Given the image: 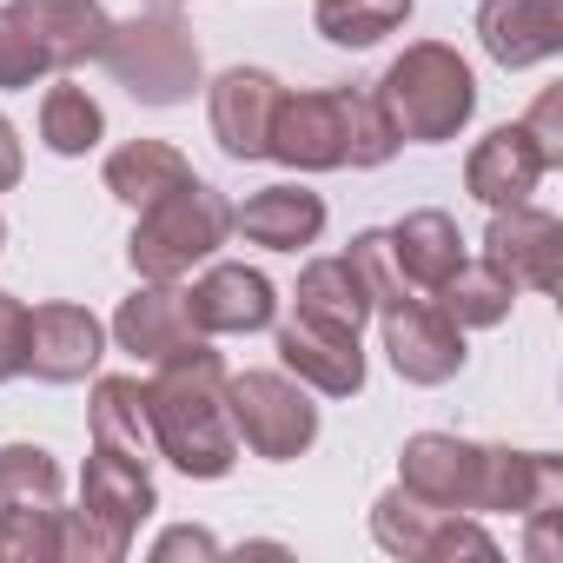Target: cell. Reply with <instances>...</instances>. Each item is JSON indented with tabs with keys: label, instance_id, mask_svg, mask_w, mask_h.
Returning <instances> with one entry per match:
<instances>
[{
	"label": "cell",
	"instance_id": "29",
	"mask_svg": "<svg viewBox=\"0 0 563 563\" xmlns=\"http://www.w3.org/2000/svg\"><path fill=\"white\" fill-rule=\"evenodd\" d=\"M352 265L365 272V286H372V312L411 292L405 272H398V258H391V239H385V232H358V239H352Z\"/></svg>",
	"mask_w": 563,
	"mask_h": 563
},
{
	"label": "cell",
	"instance_id": "3",
	"mask_svg": "<svg viewBox=\"0 0 563 563\" xmlns=\"http://www.w3.org/2000/svg\"><path fill=\"white\" fill-rule=\"evenodd\" d=\"M391 153H398V133L378 93H358V87L278 93L265 159H286L299 173H332V166H385Z\"/></svg>",
	"mask_w": 563,
	"mask_h": 563
},
{
	"label": "cell",
	"instance_id": "26",
	"mask_svg": "<svg viewBox=\"0 0 563 563\" xmlns=\"http://www.w3.org/2000/svg\"><path fill=\"white\" fill-rule=\"evenodd\" d=\"M510 306H517V286H510L504 272H490V265H471V258L438 286V312H444L457 332H471V325H504Z\"/></svg>",
	"mask_w": 563,
	"mask_h": 563
},
{
	"label": "cell",
	"instance_id": "18",
	"mask_svg": "<svg viewBox=\"0 0 563 563\" xmlns=\"http://www.w3.org/2000/svg\"><path fill=\"white\" fill-rule=\"evenodd\" d=\"M113 339H120V352H133L140 365H159V358L186 352V345L199 339V325H192V312H186V292H173L166 278H146V286L113 312Z\"/></svg>",
	"mask_w": 563,
	"mask_h": 563
},
{
	"label": "cell",
	"instance_id": "15",
	"mask_svg": "<svg viewBox=\"0 0 563 563\" xmlns=\"http://www.w3.org/2000/svg\"><path fill=\"white\" fill-rule=\"evenodd\" d=\"M272 113H278V80L272 74L232 67V74L212 80V140L225 146V159H265Z\"/></svg>",
	"mask_w": 563,
	"mask_h": 563
},
{
	"label": "cell",
	"instance_id": "1",
	"mask_svg": "<svg viewBox=\"0 0 563 563\" xmlns=\"http://www.w3.org/2000/svg\"><path fill=\"white\" fill-rule=\"evenodd\" d=\"M398 484L424 504L451 510H556L563 504V464L550 451H504V444H471L444 431H418L398 451Z\"/></svg>",
	"mask_w": 563,
	"mask_h": 563
},
{
	"label": "cell",
	"instance_id": "34",
	"mask_svg": "<svg viewBox=\"0 0 563 563\" xmlns=\"http://www.w3.org/2000/svg\"><path fill=\"white\" fill-rule=\"evenodd\" d=\"M21 186V140H14V126L0 120V192H14Z\"/></svg>",
	"mask_w": 563,
	"mask_h": 563
},
{
	"label": "cell",
	"instance_id": "14",
	"mask_svg": "<svg viewBox=\"0 0 563 563\" xmlns=\"http://www.w3.org/2000/svg\"><path fill=\"white\" fill-rule=\"evenodd\" d=\"M477 41L497 67H537L563 54V0H484Z\"/></svg>",
	"mask_w": 563,
	"mask_h": 563
},
{
	"label": "cell",
	"instance_id": "35",
	"mask_svg": "<svg viewBox=\"0 0 563 563\" xmlns=\"http://www.w3.org/2000/svg\"><path fill=\"white\" fill-rule=\"evenodd\" d=\"M0 245H8V219H0Z\"/></svg>",
	"mask_w": 563,
	"mask_h": 563
},
{
	"label": "cell",
	"instance_id": "4",
	"mask_svg": "<svg viewBox=\"0 0 563 563\" xmlns=\"http://www.w3.org/2000/svg\"><path fill=\"white\" fill-rule=\"evenodd\" d=\"M146 510H153L146 464L93 444L87 477H80V510H60L54 556H67V563H120L133 550L140 523H146Z\"/></svg>",
	"mask_w": 563,
	"mask_h": 563
},
{
	"label": "cell",
	"instance_id": "12",
	"mask_svg": "<svg viewBox=\"0 0 563 563\" xmlns=\"http://www.w3.org/2000/svg\"><path fill=\"white\" fill-rule=\"evenodd\" d=\"M378 319H385V352H391V365H398V378H411V385H444V378H457L464 372V332L431 306V299H391V306H378Z\"/></svg>",
	"mask_w": 563,
	"mask_h": 563
},
{
	"label": "cell",
	"instance_id": "9",
	"mask_svg": "<svg viewBox=\"0 0 563 563\" xmlns=\"http://www.w3.org/2000/svg\"><path fill=\"white\" fill-rule=\"evenodd\" d=\"M372 537H378V550H391V556H405V563H451V556L490 563V556H497L490 530L471 523V510L424 504V497H411L405 484L372 504Z\"/></svg>",
	"mask_w": 563,
	"mask_h": 563
},
{
	"label": "cell",
	"instance_id": "31",
	"mask_svg": "<svg viewBox=\"0 0 563 563\" xmlns=\"http://www.w3.org/2000/svg\"><path fill=\"white\" fill-rule=\"evenodd\" d=\"M21 352H27V306L14 292H0V385L21 372Z\"/></svg>",
	"mask_w": 563,
	"mask_h": 563
},
{
	"label": "cell",
	"instance_id": "24",
	"mask_svg": "<svg viewBox=\"0 0 563 563\" xmlns=\"http://www.w3.org/2000/svg\"><path fill=\"white\" fill-rule=\"evenodd\" d=\"M93 444L100 451H120L133 464H146L159 444H153V411H146V385L140 378H100L93 385Z\"/></svg>",
	"mask_w": 563,
	"mask_h": 563
},
{
	"label": "cell",
	"instance_id": "28",
	"mask_svg": "<svg viewBox=\"0 0 563 563\" xmlns=\"http://www.w3.org/2000/svg\"><path fill=\"white\" fill-rule=\"evenodd\" d=\"M100 133H107V113L87 100V87H47V100H41V140L60 153V159H80V153H93L100 146Z\"/></svg>",
	"mask_w": 563,
	"mask_h": 563
},
{
	"label": "cell",
	"instance_id": "22",
	"mask_svg": "<svg viewBox=\"0 0 563 563\" xmlns=\"http://www.w3.org/2000/svg\"><path fill=\"white\" fill-rule=\"evenodd\" d=\"M232 232H245L252 245H272V252H299L325 232V199L306 186H265L232 212Z\"/></svg>",
	"mask_w": 563,
	"mask_h": 563
},
{
	"label": "cell",
	"instance_id": "2",
	"mask_svg": "<svg viewBox=\"0 0 563 563\" xmlns=\"http://www.w3.org/2000/svg\"><path fill=\"white\" fill-rule=\"evenodd\" d=\"M146 411H153V444H159V457H173V471H186V477L232 471L239 431L225 411V365L206 339L159 358V372L146 385Z\"/></svg>",
	"mask_w": 563,
	"mask_h": 563
},
{
	"label": "cell",
	"instance_id": "17",
	"mask_svg": "<svg viewBox=\"0 0 563 563\" xmlns=\"http://www.w3.org/2000/svg\"><path fill=\"white\" fill-rule=\"evenodd\" d=\"M8 14L27 27V41L41 47L47 67H80V60H93V54L107 47V34H113V21H107L100 0H14Z\"/></svg>",
	"mask_w": 563,
	"mask_h": 563
},
{
	"label": "cell",
	"instance_id": "11",
	"mask_svg": "<svg viewBox=\"0 0 563 563\" xmlns=\"http://www.w3.org/2000/svg\"><path fill=\"white\" fill-rule=\"evenodd\" d=\"M484 265L504 272L517 292H556L563 278V225L550 212L523 206H497L490 232H484Z\"/></svg>",
	"mask_w": 563,
	"mask_h": 563
},
{
	"label": "cell",
	"instance_id": "16",
	"mask_svg": "<svg viewBox=\"0 0 563 563\" xmlns=\"http://www.w3.org/2000/svg\"><path fill=\"white\" fill-rule=\"evenodd\" d=\"M543 173H550V159H543V146L517 120V126H497L490 140H477V153L464 159V192L497 212V206H523Z\"/></svg>",
	"mask_w": 563,
	"mask_h": 563
},
{
	"label": "cell",
	"instance_id": "5",
	"mask_svg": "<svg viewBox=\"0 0 563 563\" xmlns=\"http://www.w3.org/2000/svg\"><path fill=\"white\" fill-rule=\"evenodd\" d=\"M378 107H385V120H391L398 140L438 146V140H457V126L471 120V107H477V80H471V67H464L451 47L418 41V47H405V54L385 67V80H378Z\"/></svg>",
	"mask_w": 563,
	"mask_h": 563
},
{
	"label": "cell",
	"instance_id": "7",
	"mask_svg": "<svg viewBox=\"0 0 563 563\" xmlns=\"http://www.w3.org/2000/svg\"><path fill=\"white\" fill-rule=\"evenodd\" d=\"M100 60H107V74H113L140 107H179V100H192V87H199V47H192V34L179 27L173 8H146V14L120 21V27L107 34Z\"/></svg>",
	"mask_w": 563,
	"mask_h": 563
},
{
	"label": "cell",
	"instance_id": "30",
	"mask_svg": "<svg viewBox=\"0 0 563 563\" xmlns=\"http://www.w3.org/2000/svg\"><path fill=\"white\" fill-rule=\"evenodd\" d=\"M47 74V60H41V47L27 41V27L0 8V87H34Z\"/></svg>",
	"mask_w": 563,
	"mask_h": 563
},
{
	"label": "cell",
	"instance_id": "21",
	"mask_svg": "<svg viewBox=\"0 0 563 563\" xmlns=\"http://www.w3.org/2000/svg\"><path fill=\"white\" fill-rule=\"evenodd\" d=\"M278 358H286V372H299V385H312L325 398L365 391V352H358V339H339V332H319V325L292 319L286 332H278Z\"/></svg>",
	"mask_w": 563,
	"mask_h": 563
},
{
	"label": "cell",
	"instance_id": "32",
	"mask_svg": "<svg viewBox=\"0 0 563 563\" xmlns=\"http://www.w3.org/2000/svg\"><path fill=\"white\" fill-rule=\"evenodd\" d=\"M523 133L543 146V159H550V166H563V93H543V100L530 107Z\"/></svg>",
	"mask_w": 563,
	"mask_h": 563
},
{
	"label": "cell",
	"instance_id": "23",
	"mask_svg": "<svg viewBox=\"0 0 563 563\" xmlns=\"http://www.w3.org/2000/svg\"><path fill=\"white\" fill-rule=\"evenodd\" d=\"M385 239H391V258L405 272V286H418V292H438L444 278L464 265V232H457L451 212H411Z\"/></svg>",
	"mask_w": 563,
	"mask_h": 563
},
{
	"label": "cell",
	"instance_id": "33",
	"mask_svg": "<svg viewBox=\"0 0 563 563\" xmlns=\"http://www.w3.org/2000/svg\"><path fill=\"white\" fill-rule=\"evenodd\" d=\"M186 550H192V556H219V543H212L206 530H173V537H159L153 556H186Z\"/></svg>",
	"mask_w": 563,
	"mask_h": 563
},
{
	"label": "cell",
	"instance_id": "27",
	"mask_svg": "<svg viewBox=\"0 0 563 563\" xmlns=\"http://www.w3.org/2000/svg\"><path fill=\"white\" fill-rule=\"evenodd\" d=\"M319 34L332 47H378L411 21V0H319Z\"/></svg>",
	"mask_w": 563,
	"mask_h": 563
},
{
	"label": "cell",
	"instance_id": "6",
	"mask_svg": "<svg viewBox=\"0 0 563 563\" xmlns=\"http://www.w3.org/2000/svg\"><path fill=\"white\" fill-rule=\"evenodd\" d=\"M225 232H232L225 192H212L206 179H186L166 199L140 206V225L126 239V258H133L140 278H166V286H173V278H186L199 258H212L225 245Z\"/></svg>",
	"mask_w": 563,
	"mask_h": 563
},
{
	"label": "cell",
	"instance_id": "8",
	"mask_svg": "<svg viewBox=\"0 0 563 563\" xmlns=\"http://www.w3.org/2000/svg\"><path fill=\"white\" fill-rule=\"evenodd\" d=\"M60 537V464L41 444L0 451V556L47 563Z\"/></svg>",
	"mask_w": 563,
	"mask_h": 563
},
{
	"label": "cell",
	"instance_id": "20",
	"mask_svg": "<svg viewBox=\"0 0 563 563\" xmlns=\"http://www.w3.org/2000/svg\"><path fill=\"white\" fill-rule=\"evenodd\" d=\"M299 319L319 325V332H339V339H358L365 319H372V286H365V272L345 258H312L299 272Z\"/></svg>",
	"mask_w": 563,
	"mask_h": 563
},
{
	"label": "cell",
	"instance_id": "10",
	"mask_svg": "<svg viewBox=\"0 0 563 563\" xmlns=\"http://www.w3.org/2000/svg\"><path fill=\"white\" fill-rule=\"evenodd\" d=\"M225 411H232V431L258 457H272V464L299 457L319 438V405L292 378H278V372H239V378H225Z\"/></svg>",
	"mask_w": 563,
	"mask_h": 563
},
{
	"label": "cell",
	"instance_id": "13",
	"mask_svg": "<svg viewBox=\"0 0 563 563\" xmlns=\"http://www.w3.org/2000/svg\"><path fill=\"white\" fill-rule=\"evenodd\" d=\"M107 352V332L87 306H41L27 312V352H21V372L47 378V385H74L100 365Z\"/></svg>",
	"mask_w": 563,
	"mask_h": 563
},
{
	"label": "cell",
	"instance_id": "19",
	"mask_svg": "<svg viewBox=\"0 0 563 563\" xmlns=\"http://www.w3.org/2000/svg\"><path fill=\"white\" fill-rule=\"evenodd\" d=\"M186 312L199 332H265L278 299H272V278L252 265H212L199 286L186 292Z\"/></svg>",
	"mask_w": 563,
	"mask_h": 563
},
{
	"label": "cell",
	"instance_id": "25",
	"mask_svg": "<svg viewBox=\"0 0 563 563\" xmlns=\"http://www.w3.org/2000/svg\"><path fill=\"white\" fill-rule=\"evenodd\" d=\"M186 179H192V166H186V153L166 146V140H133V146H120V153L107 159V192L126 199L133 212L153 206V199H166V192L186 186Z\"/></svg>",
	"mask_w": 563,
	"mask_h": 563
}]
</instances>
